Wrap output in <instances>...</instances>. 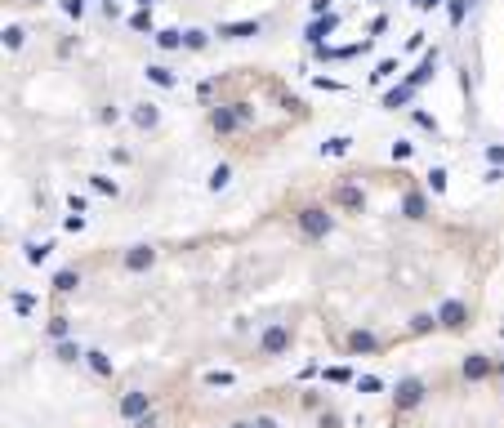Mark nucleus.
I'll list each match as a JSON object with an SVG mask.
<instances>
[{
  "label": "nucleus",
  "mask_w": 504,
  "mask_h": 428,
  "mask_svg": "<svg viewBox=\"0 0 504 428\" xmlns=\"http://www.w3.org/2000/svg\"><path fill=\"white\" fill-rule=\"evenodd\" d=\"M491 371H496V361H491L486 352H469V357H464V366H460V375L469 379V384H477V379H486Z\"/></svg>",
  "instance_id": "obj_1"
},
{
  "label": "nucleus",
  "mask_w": 504,
  "mask_h": 428,
  "mask_svg": "<svg viewBox=\"0 0 504 428\" xmlns=\"http://www.w3.org/2000/svg\"><path fill=\"white\" fill-rule=\"evenodd\" d=\"M420 401H424V379L407 375V379L397 384V406H402V410H411V406H420Z\"/></svg>",
  "instance_id": "obj_2"
},
{
  "label": "nucleus",
  "mask_w": 504,
  "mask_h": 428,
  "mask_svg": "<svg viewBox=\"0 0 504 428\" xmlns=\"http://www.w3.org/2000/svg\"><path fill=\"white\" fill-rule=\"evenodd\" d=\"M299 228L308 232V237H326V232L335 228V219H330L326 210H304V214H299Z\"/></svg>",
  "instance_id": "obj_3"
},
{
  "label": "nucleus",
  "mask_w": 504,
  "mask_h": 428,
  "mask_svg": "<svg viewBox=\"0 0 504 428\" xmlns=\"http://www.w3.org/2000/svg\"><path fill=\"white\" fill-rule=\"evenodd\" d=\"M147 410H152V397L147 393H125L121 397V415H125V420H143Z\"/></svg>",
  "instance_id": "obj_4"
},
{
  "label": "nucleus",
  "mask_w": 504,
  "mask_h": 428,
  "mask_svg": "<svg viewBox=\"0 0 504 428\" xmlns=\"http://www.w3.org/2000/svg\"><path fill=\"white\" fill-rule=\"evenodd\" d=\"M464 303H442V312H437V322H442V330H464L469 322H464Z\"/></svg>",
  "instance_id": "obj_5"
},
{
  "label": "nucleus",
  "mask_w": 504,
  "mask_h": 428,
  "mask_svg": "<svg viewBox=\"0 0 504 428\" xmlns=\"http://www.w3.org/2000/svg\"><path fill=\"white\" fill-rule=\"evenodd\" d=\"M379 348H384V344H379L375 335H366V330H353V335H348V352H362V357H375Z\"/></svg>",
  "instance_id": "obj_6"
},
{
  "label": "nucleus",
  "mask_w": 504,
  "mask_h": 428,
  "mask_svg": "<svg viewBox=\"0 0 504 428\" xmlns=\"http://www.w3.org/2000/svg\"><path fill=\"white\" fill-rule=\"evenodd\" d=\"M152 263H156V250H152V246H134V250L125 254V268H130V272H147Z\"/></svg>",
  "instance_id": "obj_7"
},
{
  "label": "nucleus",
  "mask_w": 504,
  "mask_h": 428,
  "mask_svg": "<svg viewBox=\"0 0 504 428\" xmlns=\"http://www.w3.org/2000/svg\"><path fill=\"white\" fill-rule=\"evenodd\" d=\"M286 348H290V326L264 330V352H286Z\"/></svg>",
  "instance_id": "obj_8"
},
{
  "label": "nucleus",
  "mask_w": 504,
  "mask_h": 428,
  "mask_svg": "<svg viewBox=\"0 0 504 428\" xmlns=\"http://www.w3.org/2000/svg\"><path fill=\"white\" fill-rule=\"evenodd\" d=\"M85 361H90V371H94V375L112 379V361H107V352H98V348H90V352H85Z\"/></svg>",
  "instance_id": "obj_9"
},
{
  "label": "nucleus",
  "mask_w": 504,
  "mask_h": 428,
  "mask_svg": "<svg viewBox=\"0 0 504 428\" xmlns=\"http://www.w3.org/2000/svg\"><path fill=\"white\" fill-rule=\"evenodd\" d=\"M339 205H348V210H362V205H366L362 188H339Z\"/></svg>",
  "instance_id": "obj_10"
},
{
  "label": "nucleus",
  "mask_w": 504,
  "mask_h": 428,
  "mask_svg": "<svg viewBox=\"0 0 504 428\" xmlns=\"http://www.w3.org/2000/svg\"><path fill=\"white\" fill-rule=\"evenodd\" d=\"M85 352L76 348V344H67V339H58V361H81Z\"/></svg>",
  "instance_id": "obj_11"
},
{
  "label": "nucleus",
  "mask_w": 504,
  "mask_h": 428,
  "mask_svg": "<svg viewBox=\"0 0 504 428\" xmlns=\"http://www.w3.org/2000/svg\"><path fill=\"white\" fill-rule=\"evenodd\" d=\"M326 379H330V384H353V371H348V366H330Z\"/></svg>",
  "instance_id": "obj_12"
},
{
  "label": "nucleus",
  "mask_w": 504,
  "mask_h": 428,
  "mask_svg": "<svg viewBox=\"0 0 504 428\" xmlns=\"http://www.w3.org/2000/svg\"><path fill=\"white\" fill-rule=\"evenodd\" d=\"M205 384H214V388H228V384H237V375H228V371H210V375H205Z\"/></svg>",
  "instance_id": "obj_13"
},
{
  "label": "nucleus",
  "mask_w": 504,
  "mask_h": 428,
  "mask_svg": "<svg viewBox=\"0 0 504 428\" xmlns=\"http://www.w3.org/2000/svg\"><path fill=\"white\" fill-rule=\"evenodd\" d=\"M433 326H442L437 317H415V322H411V330H415V335H428V330H433Z\"/></svg>",
  "instance_id": "obj_14"
},
{
  "label": "nucleus",
  "mask_w": 504,
  "mask_h": 428,
  "mask_svg": "<svg viewBox=\"0 0 504 428\" xmlns=\"http://www.w3.org/2000/svg\"><path fill=\"white\" fill-rule=\"evenodd\" d=\"M76 281H81L76 272H58V277H54V286H58V290H76Z\"/></svg>",
  "instance_id": "obj_15"
},
{
  "label": "nucleus",
  "mask_w": 504,
  "mask_h": 428,
  "mask_svg": "<svg viewBox=\"0 0 504 428\" xmlns=\"http://www.w3.org/2000/svg\"><path fill=\"white\" fill-rule=\"evenodd\" d=\"M49 339H67V322H63V317H54V322H49Z\"/></svg>",
  "instance_id": "obj_16"
},
{
  "label": "nucleus",
  "mask_w": 504,
  "mask_h": 428,
  "mask_svg": "<svg viewBox=\"0 0 504 428\" xmlns=\"http://www.w3.org/2000/svg\"><path fill=\"white\" fill-rule=\"evenodd\" d=\"M134 120H139V125H156V112H152V107H139V112H134Z\"/></svg>",
  "instance_id": "obj_17"
},
{
  "label": "nucleus",
  "mask_w": 504,
  "mask_h": 428,
  "mask_svg": "<svg viewBox=\"0 0 504 428\" xmlns=\"http://www.w3.org/2000/svg\"><path fill=\"white\" fill-rule=\"evenodd\" d=\"M357 388H362V393H384V384H379V379H371V375L357 379Z\"/></svg>",
  "instance_id": "obj_18"
},
{
  "label": "nucleus",
  "mask_w": 504,
  "mask_h": 428,
  "mask_svg": "<svg viewBox=\"0 0 504 428\" xmlns=\"http://www.w3.org/2000/svg\"><path fill=\"white\" fill-rule=\"evenodd\" d=\"M407 214L420 219V214H424V201H420V197H407Z\"/></svg>",
  "instance_id": "obj_19"
},
{
  "label": "nucleus",
  "mask_w": 504,
  "mask_h": 428,
  "mask_svg": "<svg viewBox=\"0 0 504 428\" xmlns=\"http://www.w3.org/2000/svg\"><path fill=\"white\" fill-rule=\"evenodd\" d=\"M14 308H18V312H32L36 303H32V295H18V299H14Z\"/></svg>",
  "instance_id": "obj_20"
},
{
  "label": "nucleus",
  "mask_w": 504,
  "mask_h": 428,
  "mask_svg": "<svg viewBox=\"0 0 504 428\" xmlns=\"http://www.w3.org/2000/svg\"><path fill=\"white\" fill-rule=\"evenodd\" d=\"M254 428H277V420H273V415H259V420H254Z\"/></svg>",
  "instance_id": "obj_21"
},
{
  "label": "nucleus",
  "mask_w": 504,
  "mask_h": 428,
  "mask_svg": "<svg viewBox=\"0 0 504 428\" xmlns=\"http://www.w3.org/2000/svg\"><path fill=\"white\" fill-rule=\"evenodd\" d=\"M232 428H254V424H232Z\"/></svg>",
  "instance_id": "obj_22"
}]
</instances>
